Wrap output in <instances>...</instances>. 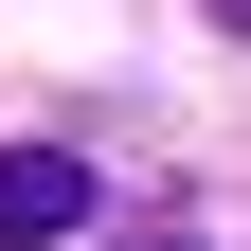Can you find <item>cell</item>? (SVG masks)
Listing matches in <instances>:
<instances>
[{
    "label": "cell",
    "mask_w": 251,
    "mask_h": 251,
    "mask_svg": "<svg viewBox=\"0 0 251 251\" xmlns=\"http://www.w3.org/2000/svg\"><path fill=\"white\" fill-rule=\"evenodd\" d=\"M72 215H90V162L72 144H0V251H54Z\"/></svg>",
    "instance_id": "cell-1"
},
{
    "label": "cell",
    "mask_w": 251,
    "mask_h": 251,
    "mask_svg": "<svg viewBox=\"0 0 251 251\" xmlns=\"http://www.w3.org/2000/svg\"><path fill=\"white\" fill-rule=\"evenodd\" d=\"M215 18H233V36H251V0H215Z\"/></svg>",
    "instance_id": "cell-2"
}]
</instances>
